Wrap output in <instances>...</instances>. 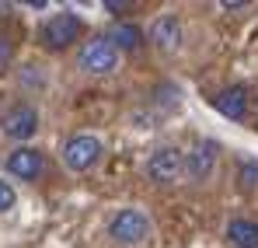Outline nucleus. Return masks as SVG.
<instances>
[{"instance_id":"obj_3","label":"nucleus","mask_w":258,"mask_h":248,"mask_svg":"<svg viewBox=\"0 0 258 248\" xmlns=\"http://www.w3.org/2000/svg\"><path fill=\"white\" fill-rule=\"evenodd\" d=\"M98 158H101V140H98V136H87V133L70 136L67 147H63V161H67V168H74V171L94 168Z\"/></svg>"},{"instance_id":"obj_16","label":"nucleus","mask_w":258,"mask_h":248,"mask_svg":"<svg viewBox=\"0 0 258 248\" xmlns=\"http://www.w3.org/2000/svg\"><path fill=\"white\" fill-rule=\"evenodd\" d=\"M133 4H126V0H105V11H129Z\"/></svg>"},{"instance_id":"obj_11","label":"nucleus","mask_w":258,"mask_h":248,"mask_svg":"<svg viewBox=\"0 0 258 248\" xmlns=\"http://www.w3.org/2000/svg\"><path fill=\"white\" fill-rule=\"evenodd\" d=\"M227 241L234 248H258V224L255 220H230L227 224Z\"/></svg>"},{"instance_id":"obj_13","label":"nucleus","mask_w":258,"mask_h":248,"mask_svg":"<svg viewBox=\"0 0 258 248\" xmlns=\"http://www.w3.org/2000/svg\"><path fill=\"white\" fill-rule=\"evenodd\" d=\"M241 185L244 189H258V161H244L241 165Z\"/></svg>"},{"instance_id":"obj_4","label":"nucleus","mask_w":258,"mask_h":248,"mask_svg":"<svg viewBox=\"0 0 258 248\" xmlns=\"http://www.w3.org/2000/svg\"><path fill=\"white\" fill-rule=\"evenodd\" d=\"M77 60H81V70H87V74H108L119 63V53H115V45L108 39H91L81 45Z\"/></svg>"},{"instance_id":"obj_14","label":"nucleus","mask_w":258,"mask_h":248,"mask_svg":"<svg viewBox=\"0 0 258 248\" xmlns=\"http://www.w3.org/2000/svg\"><path fill=\"white\" fill-rule=\"evenodd\" d=\"M14 200H18V196H14V189H11L7 182H0V213H7V210L14 207Z\"/></svg>"},{"instance_id":"obj_10","label":"nucleus","mask_w":258,"mask_h":248,"mask_svg":"<svg viewBox=\"0 0 258 248\" xmlns=\"http://www.w3.org/2000/svg\"><path fill=\"white\" fill-rule=\"evenodd\" d=\"M150 39H154L157 49H164V53L178 49V42H181V25H178V18H174V14L157 18V21H154V28H150Z\"/></svg>"},{"instance_id":"obj_15","label":"nucleus","mask_w":258,"mask_h":248,"mask_svg":"<svg viewBox=\"0 0 258 248\" xmlns=\"http://www.w3.org/2000/svg\"><path fill=\"white\" fill-rule=\"evenodd\" d=\"M11 56H14V45H11V39H7V35H0V70H7Z\"/></svg>"},{"instance_id":"obj_2","label":"nucleus","mask_w":258,"mask_h":248,"mask_svg":"<svg viewBox=\"0 0 258 248\" xmlns=\"http://www.w3.org/2000/svg\"><path fill=\"white\" fill-rule=\"evenodd\" d=\"M108 231H112V238H115L119 245H140V241L150 238V220H147V213H140V210H119V213L112 217Z\"/></svg>"},{"instance_id":"obj_1","label":"nucleus","mask_w":258,"mask_h":248,"mask_svg":"<svg viewBox=\"0 0 258 248\" xmlns=\"http://www.w3.org/2000/svg\"><path fill=\"white\" fill-rule=\"evenodd\" d=\"M81 32H84L81 18L74 11H59L42 25V45L45 49H67L70 42L81 39Z\"/></svg>"},{"instance_id":"obj_7","label":"nucleus","mask_w":258,"mask_h":248,"mask_svg":"<svg viewBox=\"0 0 258 248\" xmlns=\"http://www.w3.org/2000/svg\"><path fill=\"white\" fill-rule=\"evenodd\" d=\"M7 171H11L14 178H21V182H35V178L42 175V154L32 151V147H18V151H11V158H7Z\"/></svg>"},{"instance_id":"obj_5","label":"nucleus","mask_w":258,"mask_h":248,"mask_svg":"<svg viewBox=\"0 0 258 248\" xmlns=\"http://www.w3.org/2000/svg\"><path fill=\"white\" fill-rule=\"evenodd\" d=\"M181 168H185V161H181L178 147H157L150 154V161H147V175L154 182H161V185H171V182H178Z\"/></svg>"},{"instance_id":"obj_9","label":"nucleus","mask_w":258,"mask_h":248,"mask_svg":"<svg viewBox=\"0 0 258 248\" xmlns=\"http://www.w3.org/2000/svg\"><path fill=\"white\" fill-rule=\"evenodd\" d=\"M216 112L227 116V119H244V116H248V91H244L241 84L223 87V91L216 94Z\"/></svg>"},{"instance_id":"obj_17","label":"nucleus","mask_w":258,"mask_h":248,"mask_svg":"<svg viewBox=\"0 0 258 248\" xmlns=\"http://www.w3.org/2000/svg\"><path fill=\"white\" fill-rule=\"evenodd\" d=\"M7 11H11V4H0V18H7Z\"/></svg>"},{"instance_id":"obj_8","label":"nucleus","mask_w":258,"mask_h":248,"mask_svg":"<svg viewBox=\"0 0 258 248\" xmlns=\"http://www.w3.org/2000/svg\"><path fill=\"white\" fill-rule=\"evenodd\" d=\"M213 165H216V143L213 140H199V143L192 147L188 161H185V171H188V178L203 182V178H210Z\"/></svg>"},{"instance_id":"obj_12","label":"nucleus","mask_w":258,"mask_h":248,"mask_svg":"<svg viewBox=\"0 0 258 248\" xmlns=\"http://www.w3.org/2000/svg\"><path fill=\"white\" fill-rule=\"evenodd\" d=\"M108 42L115 45V53L119 49H140V42H143V32L136 28V25H129V21H119L115 28H112V35H108Z\"/></svg>"},{"instance_id":"obj_6","label":"nucleus","mask_w":258,"mask_h":248,"mask_svg":"<svg viewBox=\"0 0 258 248\" xmlns=\"http://www.w3.org/2000/svg\"><path fill=\"white\" fill-rule=\"evenodd\" d=\"M4 133L7 136H14V140H28V136H35V129H39V112L32 109V105H14L7 116H4Z\"/></svg>"}]
</instances>
